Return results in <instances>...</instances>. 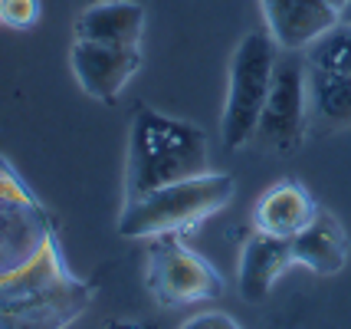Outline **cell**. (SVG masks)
<instances>
[{
  "mask_svg": "<svg viewBox=\"0 0 351 329\" xmlns=\"http://www.w3.org/2000/svg\"><path fill=\"white\" fill-rule=\"evenodd\" d=\"M308 119L322 128L351 126V76L308 66Z\"/></svg>",
  "mask_w": 351,
  "mask_h": 329,
  "instance_id": "14",
  "label": "cell"
},
{
  "mask_svg": "<svg viewBox=\"0 0 351 329\" xmlns=\"http://www.w3.org/2000/svg\"><path fill=\"white\" fill-rule=\"evenodd\" d=\"M181 329H243V326L227 313H200L194 319H187Z\"/></svg>",
  "mask_w": 351,
  "mask_h": 329,
  "instance_id": "17",
  "label": "cell"
},
{
  "mask_svg": "<svg viewBox=\"0 0 351 329\" xmlns=\"http://www.w3.org/2000/svg\"><path fill=\"white\" fill-rule=\"evenodd\" d=\"M260 3L273 43L292 53L308 49L322 33L341 23V14L325 0H260Z\"/></svg>",
  "mask_w": 351,
  "mask_h": 329,
  "instance_id": "9",
  "label": "cell"
},
{
  "mask_svg": "<svg viewBox=\"0 0 351 329\" xmlns=\"http://www.w3.org/2000/svg\"><path fill=\"white\" fill-rule=\"evenodd\" d=\"M92 286L66 266L60 244L0 280V329H66L89 310Z\"/></svg>",
  "mask_w": 351,
  "mask_h": 329,
  "instance_id": "2",
  "label": "cell"
},
{
  "mask_svg": "<svg viewBox=\"0 0 351 329\" xmlns=\"http://www.w3.org/2000/svg\"><path fill=\"white\" fill-rule=\"evenodd\" d=\"M325 3H332V7H335L338 14H341V7H345V0H325Z\"/></svg>",
  "mask_w": 351,
  "mask_h": 329,
  "instance_id": "19",
  "label": "cell"
},
{
  "mask_svg": "<svg viewBox=\"0 0 351 329\" xmlns=\"http://www.w3.org/2000/svg\"><path fill=\"white\" fill-rule=\"evenodd\" d=\"M341 23H351V0H345V7H341Z\"/></svg>",
  "mask_w": 351,
  "mask_h": 329,
  "instance_id": "18",
  "label": "cell"
},
{
  "mask_svg": "<svg viewBox=\"0 0 351 329\" xmlns=\"http://www.w3.org/2000/svg\"><path fill=\"white\" fill-rule=\"evenodd\" d=\"M69 63H73L79 86L92 99L115 102V95L122 93L128 79L141 69V47H112V43L76 40V47L69 53Z\"/></svg>",
  "mask_w": 351,
  "mask_h": 329,
  "instance_id": "8",
  "label": "cell"
},
{
  "mask_svg": "<svg viewBox=\"0 0 351 329\" xmlns=\"http://www.w3.org/2000/svg\"><path fill=\"white\" fill-rule=\"evenodd\" d=\"M210 172L207 135L194 122L171 119L158 109H138L128 132V168H125V201L174 181L200 178Z\"/></svg>",
  "mask_w": 351,
  "mask_h": 329,
  "instance_id": "1",
  "label": "cell"
},
{
  "mask_svg": "<svg viewBox=\"0 0 351 329\" xmlns=\"http://www.w3.org/2000/svg\"><path fill=\"white\" fill-rule=\"evenodd\" d=\"M145 280L152 297L161 306H187V303H204L217 299L223 293V280L214 266L200 253L184 247L174 234L158 237V244L148 253Z\"/></svg>",
  "mask_w": 351,
  "mask_h": 329,
  "instance_id": "6",
  "label": "cell"
},
{
  "mask_svg": "<svg viewBox=\"0 0 351 329\" xmlns=\"http://www.w3.org/2000/svg\"><path fill=\"white\" fill-rule=\"evenodd\" d=\"M233 178L230 174H200L187 181H174L158 191H148L135 201H125V211L119 218L122 237H165L181 234L210 214L223 211L233 198Z\"/></svg>",
  "mask_w": 351,
  "mask_h": 329,
  "instance_id": "3",
  "label": "cell"
},
{
  "mask_svg": "<svg viewBox=\"0 0 351 329\" xmlns=\"http://www.w3.org/2000/svg\"><path fill=\"white\" fill-rule=\"evenodd\" d=\"M306 63L351 76V23H335L328 33H322L319 40L308 47Z\"/></svg>",
  "mask_w": 351,
  "mask_h": 329,
  "instance_id": "15",
  "label": "cell"
},
{
  "mask_svg": "<svg viewBox=\"0 0 351 329\" xmlns=\"http://www.w3.org/2000/svg\"><path fill=\"white\" fill-rule=\"evenodd\" d=\"M276 43L269 33H246L233 49L230 60V86H227V102H223V115H220V139L230 152L243 148L250 139H256V126H260L263 106L273 86V69H276Z\"/></svg>",
  "mask_w": 351,
  "mask_h": 329,
  "instance_id": "4",
  "label": "cell"
},
{
  "mask_svg": "<svg viewBox=\"0 0 351 329\" xmlns=\"http://www.w3.org/2000/svg\"><path fill=\"white\" fill-rule=\"evenodd\" d=\"M292 264H295V257H292L289 240L256 231L240 251V297L246 303H263L273 293L276 280Z\"/></svg>",
  "mask_w": 351,
  "mask_h": 329,
  "instance_id": "10",
  "label": "cell"
},
{
  "mask_svg": "<svg viewBox=\"0 0 351 329\" xmlns=\"http://www.w3.org/2000/svg\"><path fill=\"white\" fill-rule=\"evenodd\" d=\"M145 33V10L132 0H95L76 16V40L138 47Z\"/></svg>",
  "mask_w": 351,
  "mask_h": 329,
  "instance_id": "13",
  "label": "cell"
},
{
  "mask_svg": "<svg viewBox=\"0 0 351 329\" xmlns=\"http://www.w3.org/2000/svg\"><path fill=\"white\" fill-rule=\"evenodd\" d=\"M315 211L319 207L312 201V194L299 181H279V185L260 194V201L253 207V227L260 234L292 240L315 218Z\"/></svg>",
  "mask_w": 351,
  "mask_h": 329,
  "instance_id": "12",
  "label": "cell"
},
{
  "mask_svg": "<svg viewBox=\"0 0 351 329\" xmlns=\"http://www.w3.org/2000/svg\"><path fill=\"white\" fill-rule=\"evenodd\" d=\"M53 244V218L30 194L14 165L0 155V280L27 270Z\"/></svg>",
  "mask_w": 351,
  "mask_h": 329,
  "instance_id": "5",
  "label": "cell"
},
{
  "mask_svg": "<svg viewBox=\"0 0 351 329\" xmlns=\"http://www.w3.org/2000/svg\"><path fill=\"white\" fill-rule=\"evenodd\" d=\"M308 63L295 56H279L273 69V86L263 106L256 139L279 155H292L308 126Z\"/></svg>",
  "mask_w": 351,
  "mask_h": 329,
  "instance_id": "7",
  "label": "cell"
},
{
  "mask_svg": "<svg viewBox=\"0 0 351 329\" xmlns=\"http://www.w3.org/2000/svg\"><path fill=\"white\" fill-rule=\"evenodd\" d=\"M40 20V0H0V23L10 27H33Z\"/></svg>",
  "mask_w": 351,
  "mask_h": 329,
  "instance_id": "16",
  "label": "cell"
},
{
  "mask_svg": "<svg viewBox=\"0 0 351 329\" xmlns=\"http://www.w3.org/2000/svg\"><path fill=\"white\" fill-rule=\"evenodd\" d=\"M289 244L295 264L308 266L312 273H322V277H335L348 264V234L335 214H328L322 207Z\"/></svg>",
  "mask_w": 351,
  "mask_h": 329,
  "instance_id": "11",
  "label": "cell"
}]
</instances>
